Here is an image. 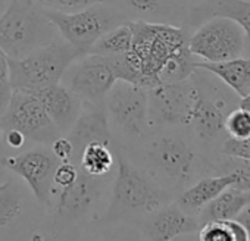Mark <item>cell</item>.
I'll use <instances>...</instances> for the list:
<instances>
[{
    "mask_svg": "<svg viewBox=\"0 0 250 241\" xmlns=\"http://www.w3.org/2000/svg\"><path fill=\"white\" fill-rule=\"evenodd\" d=\"M133 44L130 49L146 88L190 78L197 69L188 49V34L180 25L167 22L130 21Z\"/></svg>",
    "mask_w": 250,
    "mask_h": 241,
    "instance_id": "6da1fadb",
    "label": "cell"
},
{
    "mask_svg": "<svg viewBox=\"0 0 250 241\" xmlns=\"http://www.w3.org/2000/svg\"><path fill=\"white\" fill-rule=\"evenodd\" d=\"M118 172L112 184L110 203L102 216L106 222L143 219L171 203V193L153 180L143 168L116 152Z\"/></svg>",
    "mask_w": 250,
    "mask_h": 241,
    "instance_id": "7a4b0ae2",
    "label": "cell"
},
{
    "mask_svg": "<svg viewBox=\"0 0 250 241\" xmlns=\"http://www.w3.org/2000/svg\"><path fill=\"white\" fill-rule=\"evenodd\" d=\"M143 168L165 190H180L199 172L200 158L194 140L181 131H159L143 149Z\"/></svg>",
    "mask_w": 250,
    "mask_h": 241,
    "instance_id": "3957f363",
    "label": "cell"
},
{
    "mask_svg": "<svg viewBox=\"0 0 250 241\" xmlns=\"http://www.w3.org/2000/svg\"><path fill=\"white\" fill-rule=\"evenodd\" d=\"M58 30L36 0H11L0 17V50L20 59L58 40Z\"/></svg>",
    "mask_w": 250,
    "mask_h": 241,
    "instance_id": "277c9868",
    "label": "cell"
},
{
    "mask_svg": "<svg viewBox=\"0 0 250 241\" xmlns=\"http://www.w3.org/2000/svg\"><path fill=\"white\" fill-rule=\"evenodd\" d=\"M81 53L63 40L43 46L20 59H9L12 88L37 91L61 82L68 66Z\"/></svg>",
    "mask_w": 250,
    "mask_h": 241,
    "instance_id": "5b68a950",
    "label": "cell"
},
{
    "mask_svg": "<svg viewBox=\"0 0 250 241\" xmlns=\"http://www.w3.org/2000/svg\"><path fill=\"white\" fill-rule=\"evenodd\" d=\"M199 85V99L196 101L188 127L193 130L196 141L205 146H213L227 137L224 122L227 115L238 106L240 99L225 85L203 77V69L194 71Z\"/></svg>",
    "mask_w": 250,
    "mask_h": 241,
    "instance_id": "8992f818",
    "label": "cell"
},
{
    "mask_svg": "<svg viewBox=\"0 0 250 241\" xmlns=\"http://www.w3.org/2000/svg\"><path fill=\"white\" fill-rule=\"evenodd\" d=\"M46 15L56 27L62 40L81 55L88 53L93 44L109 30L127 21L124 12L109 3H99L77 12L47 11Z\"/></svg>",
    "mask_w": 250,
    "mask_h": 241,
    "instance_id": "52a82bcc",
    "label": "cell"
},
{
    "mask_svg": "<svg viewBox=\"0 0 250 241\" xmlns=\"http://www.w3.org/2000/svg\"><path fill=\"white\" fill-rule=\"evenodd\" d=\"M147 88L116 81L104 99V109L112 136L124 140L145 137L149 125V94Z\"/></svg>",
    "mask_w": 250,
    "mask_h": 241,
    "instance_id": "ba28073f",
    "label": "cell"
},
{
    "mask_svg": "<svg viewBox=\"0 0 250 241\" xmlns=\"http://www.w3.org/2000/svg\"><path fill=\"white\" fill-rule=\"evenodd\" d=\"M147 94L150 127H188L199 99V85L194 75L183 81L159 84L150 88Z\"/></svg>",
    "mask_w": 250,
    "mask_h": 241,
    "instance_id": "9c48e42d",
    "label": "cell"
},
{
    "mask_svg": "<svg viewBox=\"0 0 250 241\" xmlns=\"http://www.w3.org/2000/svg\"><path fill=\"white\" fill-rule=\"evenodd\" d=\"M246 41V34L237 22L210 17L188 36V49L200 62H222L241 56Z\"/></svg>",
    "mask_w": 250,
    "mask_h": 241,
    "instance_id": "30bf717a",
    "label": "cell"
},
{
    "mask_svg": "<svg viewBox=\"0 0 250 241\" xmlns=\"http://www.w3.org/2000/svg\"><path fill=\"white\" fill-rule=\"evenodd\" d=\"M0 122L2 130H18L27 140L42 146H50L61 136L42 101L31 91L15 90L5 113L0 116Z\"/></svg>",
    "mask_w": 250,
    "mask_h": 241,
    "instance_id": "8fae6325",
    "label": "cell"
},
{
    "mask_svg": "<svg viewBox=\"0 0 250 241\" xmlns=\"http://www.w3.org/2000/svg\"><path fill=\"white\" fill-rule=\"evenodd\" d=\"M116 81L107 58L93 53L78 56L61 80L83 103L88 104H104V99Z\"/></svg>",
    "mask_w": 250,
    "mask_h": 241,
    "instance_id": "7c38bea8",
    "label": "cell"
},
{
    "mask_svg": "<svg viewBox=\"0 0 250 241\" xmlns=\"http://www.w3.org/2000/svg\"><path fill=\"white\" fill-rule=\"evenodd\" d=\"M61 161L50 152V149H33L18 156H8L3 159L6 169L18 175L27 182L34 199L43 204L52 206L53 196V174Z\"/></svg>",
    "mask_w": 250,
    "mask_h": 241,
    "instance_id": "4fadbf2b",
    "label": "cell"
},
{
    "mask_svg": "<svg viewBox=\"0 0 250 241\" xmlns=\"http://www.w3.org/2000/svg\"><path fill=\"white\" fill-rule=\"evenodd\" d=\"M103 178L91 177L81 168L77 180L63 188H55L52 196V207L58 222H77L93 212L102 196Z\"/></svg>",
    "mask_w": 250,
    "mask_h": 241,
    "instance_id": "5bb4252c",
    "label": "cell"
},
{
    "mask_svg": "<svg viewBox=\"0 0 250 241\" xmlns=\"http://www.w3.org/2000/svg\"><path fill=\"white\" fill-rule=\"evenodd\" d=\"M72 146L74 155L71 162L78 165L83 149L90 143H102L106 146H113V136L109 127L104 104H88L83 103L80 116L65 134Z\"/></svg>",
    "mask_w": 250,
    "mask_h": 241,
    "instance_id": "9a60e30c",
    "label": "cell"
},
{
    "mask_svg": "<svg viewBox=\"0 0 250 241\" xmlns=\"http://www.w3.org/2000/svg\"><path fill=\"white\" fill-rule=\"evenodd\" d=\"M140 221L147 241H172L180 235L197 232L200 228L197 216L186 213L177 203H168Z\"/></svg>",
    "mask_w": 250,
    "mask_h": 241,
    "instance_id": "2e32d148",
    "label": "cell"
},
{
    "mask_svg": "<svg viewBox=\"0 0 250 241\" xmlns=\"http://www.w3.org/2000/svg\"><path fill=\"white\" fill-rule=\"evenodd\" d=\"M31 93H34L42 101L59 134L65 136L81 113L83 100L62 82L52 84Z\"/></svg>",
    "mask_w": 250,
    "mask_h": 241,
    "instance_id": "e0dca14e",
    "label": "cell"
},
{
    "mask_svg": "<svg viewBox=\"0 0 250 241\" xmlns=\"http://www.w3.org/2000/svg\"><path fill=\"white\" fill-rule=\"evenodd\" d=\"M235 182L234 174H216L210 177L200 178L188 188H186L177 199V204L188 215L197 216L199 212L215 197H218L224 190L232 187Z\"/></svg>",
    "mask_w": 250,
    "mask_h": 241,
    "instance_id": "ac0fdd59",
    "label": "cell"
},
{
    "mask_svg": "<svg viewBox=\"0 0 250 241\" xmlns=\"http://www.w3.org/2000/svg\"><path fill=\"white\" fill-rule=\"evenodd\" d=\"M197 68L208 71L225 84L238 99L250 94V58H234L222 62H200Z\"/></svg>",
    "mask_w": 250,
    "mask_h": 241,
    "instance_id": "d6986e66",
    "label": "cell"
},
{
    "mask_svg": "<svg viewBox=\"0 0 250 241\" xmlns=\"http://www.w3.org/2000/svg\"><path fill=\"white\" fill-rule=\"evenodd\" d=\"M249 203H250V191H241L234 187H228L199 212L197 219L200 225L209 221L235 219V216L241 212V209Z\"/></svg>",
    "mask_w": 250,
    "mask_h": 241,
    "instance_id": "ffe728a7",
    "label": "cell"
},
{
    "mask_svg": "<svg viewBox=\"0 0 250 241\" xmlns=\"http://www.w3.org/2000/svg\"><path fill=\"white\" fill-rule=\"evenodd\" d=\"M115 165V152L110 146L102 143L87 144L80 156L78 166L88 175L104 178Z\"/></svg>",
    "mask_w": 250,
    "mask_h": 241,
    "instance_id": "44dd1931",
    "label": "cell"
},
{
    "mask_svg": "<svg viewBox=\"0 0 250 241\" xmlns=\"http://www.w3.org/2000/svg\"><path fill=\"white\" fill-rule=\"evenodd\" d=\"M133 44V30L130 21H125L107 33H104L88 50V53L100 56H115L125 53L131 49Z\"/></svg>",
    "mask_w": 250,
    "mask_h": 241,
    "instance_id": "7402d4cb",
    "label": "cell"
},
{
    "mask_svg": "<svg viewBox=\"0 0 250 241\" xmlns=\"http://www.w3.org/2000/svg\"><path fill=\"white\" fill-rule=\"evenodd\" d=\"M200 12H208L209 18L224 17L232 20L243 28L246 40L250 41V0H212Z\"/></svg>",
    "mask_w": 250,
    "mask_h": 241,
    "instance_id": "603a6c76",
    "label": "cell"
},
{
    "mask_svg": "<svg viewBox=\"0 0 250 241\" xmlns=\"http://www.w3.org/2000/svg\"><path fill=\"white\" fill-rule=\"evenodd\" d=\"M24 212L22 188L12 180L0 184V228L15 222Z\"/></svg>",
    "mask_w": 250,
    "mask_h": 241,
    "instance_id": "cb8c5ba5",
    "label": "cell"
},
{
    "mask_svg": "<svg viewBox=\"0 0 250 241\" xmlns=\"http://www.w3.org/2000/svg\"><path fill=\"white\" fill-rule=\"evenodd\" d=\"M216 171L218 174H234L235 182L232 187L241 191H250V161L221 155Z\"/></svg>",
    "mask_w": 250,
    "mask_h": 241,
    "instance_id": "d4e9b609",
    "label": "cell"
},
{
    "mask_svg": "<svg viewBox=\"0 0 250 241\" xmlns=\"http://www.w3.org/2000/svg\"><path fill=\"white\" fill-rule=\"evenodd\" d=\"M224 128L227 137L235 140H243L250 137V113L246 109L237 106L227 115Z\"/></svg>",
    "mask_w": 250,
    "mask_h": 241,
    "instance_id": "484cf974",
    "label": "cell"
},
{
    "mask_svg": "<svg viewBox=\"0 0 250 241\" xmlns=\"http://www.w3.org/2000/svg\"><path fill=\"white\" fill-rule=\"evenodd\" d=\"M199 241H234L228 221H209L197 231Z\"/></svg>",
    "mask_w": 250,
    "mask_h": 241,
    "instance_id": "4316f807",
    "label": "cell"
},
{
    "mask_svg": "<svg viewBox=\"0 0 250 241\" xmlns=\"http://www.w3.org/2000/svg\"><path fill=\"white\" fill-rule=\"evenodd\" d=\"M36 2L47 11L58 12H77L99 3H107L106 0H36Z\"/></svg>",
    "mask_w": 250,
    "mask_h": 241,
    "instance_id": "83f0119b",
    "label": "cell"
},
{
    "mask_svg": "<svg viewBox=\"0 0 250 241\" xmlns=\"http://www.w3.org/2000/svg\"><path fill=\"white\" fill-rule=\"evenodd\" d=\"M14 88L11 82L9 58L0 50V116H2L11 101Z\"/></svg>",
    "mask_w": 250,
    "mask_h": 241,
    "instance_id": "f1b7e54d",
    "label": "cell"
},
{
    "mask_svg": "<svg viewBox=\"0 0 250 241\" xmlns=\"http://www.w3.org/2000/svg\"><path fill=\"white\" fill-rule=\"evenodd\" d=\"M219 152L224 156L250 161V137L243 140H235L231 137H225L219 146Z\"/></svg>",
    "mask_w": 250,
    "mask_h": 241,
    "instance_id": "f546056e",
    "label": "cell"
},
{
    "mask_svg": "<svg viewBox=\"0 0 250 241\" xmlns=\"http://www.w3.org/2000/svg\"><path fill=\"white\" fill-rule=\"evenodd\" d=\"M80 172V166L74 162H61L53 174V185L55 188H63L71 185Z\"/></svg>",
    "mask_w": 250,
    "mask_h": 241,
    "instance_id": "4dcf8cb0",
    "label": "cell"
},
{
    "mask_svg": "<svg viewBox=\"0 0 250 241\" xmlns=\"http://www.w3.org/2000/svg\"><path fill=\"white\" fill-rule=\"evenodd\" d=\"M125 9L142 14V15H153L159 12L164 6V0H122Z\"/></svg>",
    "mask_w": 250,
    "mask_h": 241,
    "instance_id": "1f68e13d",
    "label": "cell"
},
{
    "mask_svg": "<svg viewBox=\"0 0 250 241\" xmlns=\"http://www.w3.org/2000/svg\"><path fill=\"white\" fill-rule=\"evenodd\" d=\"M50 152L61 161V162H69L74 155V146L71 140L66 136H59L50 143Z\"/></svg>",
    "mask_w": 250,
    "mask_h": 241,
    "instance_id": "d6a6232c",
    "label": "cell"
},
{
    "mask_svg": "<svg viewBox=\"0 0 250 241\" xmlns=\"http://www.w3.org/2000/svg\"><path fill=\"white\" fill-rule=\"evenodd\" d=\"M2 141L8 147H11L14 150H20L25 146L27 139L21 131L9 128V130H2Z\"/></svg>",
    "mask_w": 250,
    "mask_h": 241,
    "instance_id": "836d02e7",
    "label": "cell"
},
{
    "mask_svg": "<svg viewBox=\"0 0 250 241\" xmlns=\"http://www.w3.org/2000/svg\"><path fill=\"white\" fill-rule=\"evenodd\" d=\"M235 221L240 222L244 226V229L247 231L249 238H250V203L241 209V212L235 216Z\"/></svg>",
    "mask_w": 250,
    "mask_h": 241,
    "instance_id": "e575fe53",
    "label": "cell"
},
{
    "mask_svg": "<svg viewBox=\"0 0 250 241\" xmlns=\"http://www.w3.org/2000/svg\"><path fill=\"white\" fill-rule=\"evenodd\" d=\"M172 2H175V3H178V5H187V3H196V2H199L200 5H199V8H197V11H200V9H203L205 6H208L212 0H172Z\"/></svg>",
    "mask_w": 250,
    "mask_h": 241,
    "instance_id": "d590c367",
    "label": "cell"
},
{
    "mask_svg": "<svg viewBox=\"0 0 250 241\" xmlns=\"http://www.w3.org/2000/svg\"><path fill=\"white\" fill-rule=\"evenodd\" d=\"M172 241H199V240H197V234H196V232H191V234L180 235V237H177V238L172 240Z\"/></svg>",
    "mask_w": 250,
    "mask_h": 241,
    "instance_id": "8d00e7d4",
    "label": "cell"
},
{
    "mask_svg": "<svg viewBox=\"0 0 250 241\" xmlns=\"http://www.w3.org/2000/svg\"><path fill=\"white\" fill-rule=\"evenodd\" d=\"M238 106H240V107H243V109H246V110L250 113V94H249V96H246V97H243V99H240Z\"/></svg>",
    "mask_w": 250,
    "mask_h": 241,
    "instance_id": "74e56055",
    "label": "cell"
},
{
    "mask_svg": "<svg viewBox=\"0 0 250 241\" xmlns=\"http://www.w3.org/2000/svg\"><path fill=\"white\" fill-rule=\"evenodd\" d=\"M9 3H11V0H0V17L3 15V12L6 11Z\"/></svg>",
    "mask_w": 250,
    "mask_h": 241,
    "instance_id": "f35d334b",
    "label": "cell"
},
{
    "mask_svg": "<svg viewBox=\"0 0 250 241\" xmlns=\"http://www.w3.org/2000/svg\"><path fill=\"white\" fill-rule=\"evenodd\" d=\"M0 140H2V122H0Z\"/></svg>",
    "mask_w": 250,
    "mask_h": 241,
    "instance_id": "ab89813d",
    "label": "cell"
},
{
    "mask_svg": "<svg viewBox=\"0 0 250 241\" xmlns=\"http://www.w3.org/2000/svg\"><path fill=\"white\" fill-rule=\"evenodd\" d=\"M99 241H104V240H99Z\"/></svg>",
    "mask_w": 250,
    "mask_h": 241,
    "instance_id": "60d3db41",
    "label": "cell"
},
{
    "mask_svg": "<svg viewBox=\"0 0 250 241\" xmlns=\"http://www.w3.org/2000/svg\"><path fill=\"white\" fill-rule=\"evenodd\" d=\"M0 141H2V140H0Z\"/></svg>",
    "mask_w": 250,
    "mask_h": 241,
    "instance_id": "b9f144b4",
    "label": "cell"
}]
</instances>
